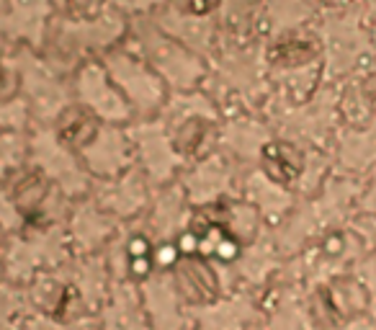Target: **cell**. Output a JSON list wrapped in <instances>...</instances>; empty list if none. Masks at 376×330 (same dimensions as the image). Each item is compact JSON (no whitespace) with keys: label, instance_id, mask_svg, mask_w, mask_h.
Wrapping results in <instances>:
<instances>
[{"label":"cell","instance_id":"obj_1","mask_svg":"<svg viewBox=\"0 0 376 330\" xmlns=\"http://www.w3.org/2000/svg\"><path fill=\"white\" fill-rule=\"evenodd\" d=\"M178 286L191 302H214L219 294V279L204 258H183L178 263Z\"/></svg>","mask_w":376,"mask_h":330},{"label":"cell","instance_id":"obj_2","mask_svg":"<svg viewBox=\"0 0 376 330\" xmlns=\"http://www.w3.org/2000/svg\"><path fill=\"white\" fill-rule=\"evenodd\" d=\"M57 137L67 147H88L98 137V121L91 111L72 106L57 119Z\"/></svg>","mask_w":376,"mask_h":330},{"label":"cell","instance_id":"obj_3","mask_svg":"<svg viewBox=\"0 0 376 330\" xmlns=\"http://www.w3.org/2000/svg\"><path fill=\"white\" fill-rule=\"evenodd\" d=\"M47 191H49V183H47L44 173L41 171H26L13 186V201L23 214H28L31 209H36V206L44 201Z\"/></svg>","mask_w":376,"mask_h":330},{"label":"cell","instance_id":"obj_4","mask_svg":"<svg viewBox=\"0 0 376 330\" xmlns=\"http://www.w3.org/2000/svg\"><path fill=\"white\" fill-rule=\"evenodd\" d=\"M263 162H266V171L273 181H281V183H288L299 173V155L286 147V145H268L266 152H263Z\"/></svg>","mask_w":376,"mask_h":330},{"label":"cell","instance_id":"obj_5","mask_svg":"<svg viewBox=\"0 0 376 330\" xmlns=\"http://www.w3.org/2000/svg\"><path fill=\"white\" fill-rule=\"evenodd\" d=\"M0 242H3V225H0Z\"/></svg>","mask_w":376,"mask_h":330}]
</instances>
